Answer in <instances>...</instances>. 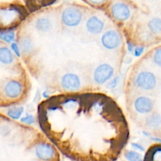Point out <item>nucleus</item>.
Here are the masks:
<instances>
[{
  "mask_svg": "<svg viewBox=\"0 0 161 161\" xmlns=\"http://www.w3.org/2000/svg\"><path fill=\"white\" fill-rule=\"evenodd\" d=\"M83 18V13L80 9L73 6L66 7L61 14V20L68 27H75L79 25Z\"/></svg>",
  "mask_w": 161,
  "mask_h": 161,
  "instance_id": "obj_1",
  "label": "nucleus"
},
{
  "mask_svg": "<svg viewBox=\"0 0 161 161\" xmlns=\"http://www.w3.org/2000/svg\"><path fill=\"white\" fill-rule=\"evenodd\" d=\"M137 86L144 91H151L155 88L157 85V78L153 72L142 71L138 74L135 79Z\"/></svg>",
  "mask_w": 161,
  "mask_h": 161,
  "instance_id": "obj_2",
  "label": "nucleus"
},
{
  "mask_svg": "<svg viewBox=\"0 0 161 161\" xmlns=\"http://www.w3.org/2000/svg\"><path fill=\"white\" fill-rule=\"evenodd\" d=\"M114 69L108 64H100L94 72V80L97 84L102 85L113 76Z\"/></svg>",
  "mask_w": 161,
  "mask_h": 161,
  "instance_id": "obj_3",
  "label": "nucleus"
},
{
  "mask_svg": "<svg viewBox=\"0 0 161 161\" xmlns=\"http://www.w3.org/2000/svg\"><path fill=\"white\" fill-rule=\"evenodd\" d=\"M121 42V37L115 30L105 31L102 37V43L108 50H114L117 48Z\"/></svg>",
  "mask_w": 161,
  "mask_h": 161,
  "instance_id": "obj_4",
  "label": "nucleus"
},
{
  "mask_svg": "<svg viewBox=\"0 0 161 161\" xmlns=\"http://www.w3.org/2000/svg\"><path fill=\"white\" fill-rule=\"evenodd\" d=\"M61 86L68 91H75L81 86V80L80 77L74 73H66L61 80Z\"/></svg>",
  "mask_w": 161,
  "mask_h": 161,
  "instance_id": "obj_5",
  "label": "nucleus"
},
{
  "mask_svg": "<svg viewBox=\"0 0 161 161\" xmlns=\"http://www.w3.org/2000/svg\"><path fill=\"white\" fill-rule=\"evenodd\" d=\"M111 14L116 20L124 21L130 17V9L125 3L122 2H116L112 6Z\"/></svg>",
  "mask_w": 161,
  "mask_h": 161,
  "instance_id": "obj_6",
  "label": "nucleus"
},
{
  "mask_svg": "<svg viewBox=\"0 0 161 161\" xmlns=\"http://www.w3.org/2000/svg\"><path fill=\"white\" fill-rule=\"evenodd\" d=\"M35 153L37 158L42 161H50L55 156L54 149L50 145L46 143L37 145Z\"/></svg>",
  "mask_w": 161,
  "mask_h": 161,
  "instance_id": "obj_7",
  "label": "nucleus"
},
{
  "mask_svg": "<svg viewBox=\"0 0 161 161\" xmlns=\"http://www.w3.org/2000/svg\"><path fill=\"white\" fill-rule=\"evenodd\" d=\"M23 91V86L19 81L10 80L5 84L3 87V92L6 97L9 98H17L21 94Z\"/></svg>",
  "mask_w": 161,
  "mask_h": 161,
  "instance_id": "obj_8",
  "label": "nucleus"
},
{
  "mask_svg": "<svg viewBox=\"0 0 161 161\" xmlns=\"http://www.w3.org/2000/svg\"><path fill=\"white\" fill-rule=\"evenodd\" d=\"M135 108L141 114H148L153 108V103L150 98L145 96L138 97L135 102Z\"/></svg>",
  "mask_w": 161,
  "mask_h": 161,
  "instance_id": "obj_9",
  "label": "nucleus"
},
{
  "mask_svg": "<svg viewBox=\"0 0 161 161\" xmlns=\"http://www.w3.org/2000/svg\"><path fill=\"white\" fill-rule=\"evenodd\" d=\"M104 27H105L104 22L96 16H93V17H90L86 24V30L90 33L94 35L100 34L103 31Z\"/></svg>",
  "mask_w": 161,
  "mask_h": 161,
  "instance_id": "obj_10",
  "label": "nucleus"
},
{
  "mask_svg": "<svg viewBox=\"0 0 161 161\" xmlns=\"http://www.w3.org/2000/svg\"><path fill=\"white\" fill-rule=\"evenodd\" d=\"M14 57L11 50L6 47L0 48V61L3 64H10L14 61Z\"/></svg>",
  "mask_w": 161,
  "mask_h": 161,
  "instance_id": "obj_11",
  "label": "nucleus"
},
{
  "mask_svg": "<svg viewBox=\"0 0 161 161\" xmlns=\"http://www.w3.org/2000/svg\"><path fill=\"white\" fill-rule=\"evenodd\" d=\"M35 26L38 31L41 32H47L51 29V21L47 17H39L36 20Z\"/></svg>",
  "mask_w": 161,
  "mask_h": 161,
  "instance_id": "obj_12",
  "label": "nucleus"
},
{
  "mask_svg": "<svg viewBox=\"0 0 161 161\" xmlns=\"http://www.w3.org/2000/svg\"><path fill=\"white\" fill-rule=\"evenodd\" d=\"M146 125L152 129H157L161 127V115L153 113L146 119Z\"/></svg>",
  "mask_w": 161,
  "mask_h": 161,
  "instance_id": "obj_13",
  "label": "nucleus"
},
{
  "mask_svg": "<svg viewBox=\"0 0 161 161\" xmlns=\"http://www.w3.org/2000/svg\"><path fill=\"white\" fill-rule=\"evenodd\" d=\"M149 30L153 34H161V18L153 17L148 23Z\"/></svg>",
  "mask_w": 161,
  "mask_h": 161,
  "instance_id": "obj_14",
  "label": "nucleus"
},
{
  "mask_svg": "<svg viewBox=\"0 0 161 161\" xmlns=\"http://www.w3.org/2000/svg\"><path fill=\"white\" fill-rule=\"evenodd\" d=\"M33 43L32 41L30 38L24 37L20 40V48H21L22 52L24 53H28L33 50Z\"/></svg>",
  "mask_w": 161,
  "mask_h": 161,
  "instance_id": "obj_15",
  "label": "nucleus"
},
{
  "mask_svg": "<svg viewBox=\"0 0 161 161\" xmlns=\"http://www.w3.org/2000/svg\"><path fill=\"white\" fill-rule=\"evenodd\" d=\"M24 112V108L20 106H14L9 108L7 111V115L13 119H18L21 116Z\"/></svg>",
  "mask_w": 161,
  "mask_h": 161,
  "instance_id": "obj_16",
  "label": "nucleus"
},
{
  "mask_svg": "<svg viewBox=\"0 0 161 161\" xmlns=\"http://www.w3.org/2000/svg\"><path fill=\"white\" fill-rule=\"evenodd\" d=\"M125 157L128 161H144L142 156L135 151H127Z\"/></svg>",
  "mask_w": 161,
  "mask_h": 161,
  "instance_id": "obj_17",
  "label": "nucleus"
},
{
  "mask_svg": "<svg viewBox=\"0 0 161 161\" xmlns=\"http://www.w3.org/2000/svg\"><path fill=\"white\" fill-rule=\"evenodd\" d=\"M1 39L3 40H4L6 42H11L12 41L14 40V38H15V34H14V31H1Z\"/></svg>",
  "mask_w": 161,
  "mask_h": 161,
  "instance_id": "obj_18",
  "label": "nucleus"
},
{
  "mask_svg": "<svg viewBox=\"0 0 161 161\" xmlns=\"http://www.w3.org/2000/svg\"><path fill=\"white\" fill-rule=\"evenodd\" d=\"M153 61L156 64L161 67V47L157 49L154 52Z\"/></svg>",
  "mask_w": 161,
  "mask_h": 161,
  "instance_id": "obj_19",
  "label": "nucleus"
},
{
  "mask_svg": "<svg viewBox=\"0 0 161 161\" xmlns=\"http://www.w3.org/2000/svg\"><path fill=\"white\" fill-rule=\"evenodd\" d=\"M21 122L27 124H32L35 123V118L34 116H31V115H27L25 117L22 118Z\"/></svg>",
  "mask_w": 161,
  "mask_h": 161,
  "instance_id": "obj_20",
  "label": "nucleus"
},
{
  "mask_svg": "<svg viewBox=\"0 0 161 161\" xmlns=\"http://www.w3.org/2000/svg\"><path fill=\"white\" fill-rule=\"evenodd\" d=\"M119 76H116L115 77L111 82L108 83V84L107 85V86H108V88H109V89H113V88H115L118 84H119Z\"/></svg>",
  "mask_w": 161,
  "mask_h": 161,
  "instance_id": "obj_21",
  "label": "nucleus"
},
{
  "mask_svg": "<svg viewBox=\"0 0 161 161\" xmlns=\"http://www.w3.org/2000/svg\"><path fill=\"white\" fill-rule=\"evenodd\" d=\"M11 49H12L13 51L15 53V54L17 55V57H20V50H19V47L17 46V43L12 42V43H11Z\"/></svg>",
  "mask_w": 161,
  "mask_h": 161,
  "instance_id": "obj_22",
  "label": "nucleus"
},
{
  "mask_svg": "<svg viewBox=\"0 0 161 161\" xmlns=\"http://www.w3.org/2000/svg\"><path fill=\"white\" fill-rule=\"evenodd\" d=\"M131 146L135 149H137V150H138V151H141V152H144L145 151L144 147H142V146L140 144H137V143H132Z\"/></svg>",
  "mask_w": 161,
  "mask_h": 161,
  "instance_id": "obj_23",
  "label": "nucleus"
},
{
  "mask_svg": "<svg viewBox=\"0 0 161 161\" xmlns=\"http://www.w3.org/2000/svg\"><path fill=\"white\" fill-rule=\"evenodd\" d=\"M144 51V48L143 47H137L135 50V55L136 57H139L142 53Z\"/></svg>",
  "mask_w": 161,
  "mask_h": 161,
  "instance_id": "obj_24",
  "label": "nucleus"
},
{
  "mask_svg": "<svg viewBox=\"0 0 161 161\" xmlns=\"http://www.w3.org/2000/svg\"><path fill=\"white\" fill-rule=\"evenodd\" d=\"M127 46H128L129 50H130V51H132V50H133V46H132L130 43H129V42L128 44H127Z\"/></svg>",
  "mask_w": 161,
  "mask_h": 161,
  "instance_id": "obj_25",
  "label": "nucleus"
}]
</instances>
